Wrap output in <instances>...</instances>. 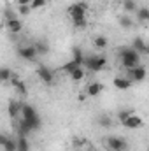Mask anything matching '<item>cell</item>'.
I'll use <instances>...</instances> for the list:
<instances>
[{"label": "cell", "mask_w": 149, "mask_h": 151, "mask_svg": "<svg viewBox=\"0 0 149 151\" xmlns=\"http://www.w3.org/2000/svg\"><path fill=\"white\" fill-rule=\"evenodd\" d=\"M119 56H121V63H123L125 69H133V67L140 65V55L132 47L123 46L119 49Z\"/></svg>", "instance_id": "cell-1"}, {"label": "cell", "mask_w": 149, "mask_h": 151, "mask_svg": "<svg viewBox=\"0 0 149 151\" xmlns=\"http://www.w3.org/2000/svg\"><path fill=\"white\" fill-rule=\"evenodd\" d=\"M19 114H21V119H23L32 130L40 128V118H39V114L35 113V109H34L32 106L21 104V106H19Z\"/></svg>", "instance_id": "cell-2"}, {"label": "cell", "mask_w": 149, "mask_h": 151, "mask_svg": "<svg viewBox=\"0 0 149 151\" xmlns=\"http://www.w3.org/2000/svg\"><path fill=\"white\" fill-rule=\"evenodd\" d=\"M84 65L91 72H100V70H104L107 67V58L105 56H100V55H93V56L84 58Z\"/></svg>", "instance_id": "cell-3"}, {"label": "cell", "mask_w": 149, "mask_h": 151, "mask_svg": "<svg viewBox=\"0 0 149 151\" xmlns=\"http://www.w3.org/2000/svg\"><path fill=\"white\" fill-rule=\"evenodd\" d=\"M126 79H130L132 83H140L146 79V67L137 65L133 69H126Z\"/></svg>", "instance_id": "cell-4"}, {"label": "cell", "mask_w": 149, "mask_h": 151, "mask_svg": "<svg viewBox=\"0 0 149 151\" xmlns=\"http://www.w3.org/2000/svg\"><path fill=\"white\" fill-rule=\"evenodd\" d=\"M107 148L111 151H126L128 150V142L123 137H109L107 139Z\"/></svg>", "instance_id": "cell-5"}, {"label": "cell", "mask_w": 149, "mask_h": 151, "mask_svg": "<svg viewBox=\"0 0 149 151\" xmlns=\"http://www.w3.org/2000/svg\"><path fill=\"white\" fill-rule=\"evenodd\" d=\"M121 125H123V127H126V128H133V130H135V128H140V127L144 125V121H142V118H140V116H137L135 113H132L126 119H125V121H123V123H121Z\"/></svg>", "instance_id": "cell-6"}, {"label": "cell", "mask_w": 149, "mask_h": 151, "mask_svg": "<svg viewBox=\"0 0 149 151\" xmlns=\"http://www.w3.org/2000/svg\"><path fill=\"white\" fill-rule=\"evenodd\" d=\"M37 76L40 77V81L46 83V84H53V81H54V74H53V70L47 69V67H44V65L37 67Z\"/></svg>", "instance_id": "cell-7"}, {"label": "cell", "mask_w": 149, "mask_h": 151, "mask_svg": "<svg viewBox=\"0 0 149 151\" xmlns=\"http://www.w3.org/2000/svg\"><path fill=\"white\" fill-rule=\"evenodd\" d=\"M18 55H19L23 60L32 62V60H35L37 51H35V47H34V46H21V47H18Z\"/></svg>", "instance_id": "cell-8"}, {"label": "cell", "mask_w": 149, "mask_h": 151, "mask_svg": "<svg viewBox=\"0 0 149 151\" xmlns=\"http://www.w3.org/2000/svg\"><path fill=\"white\" fill-rule=\"evenodd\" d=\"M88 9H90V7H88L86 2H75V4H72V5L67 9V12H69V16L72 18V16H77V14H86Z\"/></svg>", "instance_id": "cell-9"}, {"label": "cell", "mask_w": 149, "mask_h": 151, "mask_svg": "<svg viewBox=\"0 0 149 151\" xmlns=\"http://www.w3.org/2000/svg\"><path fill=\"white\" fill-rule=\"evenodd\" d=\"M132 49H135L139 55H148L149 53V47H148V44H146V40L140 39V37L133 39V42H132Z\"/></svg>", "instance_id": "cell-10"}, {"label": "cell", "mask_w": 149, "mask_h": 151, "mask_svg": "<svg viewBox=\"0 0 149 151\" xmlns=\"http://www.w3.org/2000/svg\"><path fill=\"white\" fill-rule=\"evenodd\" d=\"M7 30L11 34H19L23 30V23L19 19H16V18H9L7 19Z\"/></svg>", "instance_id": "cell-11"}, {"label": "cell", "mask_w": 149, "mask_h": 151, "mask_svg": "<svg viewBox=\"0 0 149 151\" xmlns=\"http://www.w3.org/2000/svg\"><path fill=\"white\" fill-rule=\"evenodd\" d=\"M114 86L117 88V90H130V86H132V81L130 79H126V77H114Z\"/></svg>", "instance_id": "cell-12"}, {"label": "cell", "mask_w": 149, "mask_h": 151, "mask_svg": "<svg viewBox=\"0 0 149 151\" xmlns=\"http://www.w3.org/2000/svg\"><path fill=\"white\" fill-rule=\"evenodd\" d=\"M102 90H104V86H102L100 83H91V84L86 88V95H90V97H97Z\"/></svg>", "instance_id": "cell-13"}, {"label": "cell", "mask_w": 149, "mask_h": 151, "mask_svg": "<svg viewBox=\"0 0 149 151\" xmlns=\"http://www.w3.org/2000/svg\"><path fill=\"white\" fill-rule=\"evenodd\" d=\"M72 23H74L75 28H84L88 25L86 21V14H77V16H72Z\"/></svg>", "instance_id": "cell-14"}, {"label": "cell", "mask_w": 149, "mask_h": 151, "mask_svg": "<svg viewBox=\"0 0 149 151\" xmlns=\"http://www.w3.org/2000/svg\"><path fill=\"white\" fill-rule=\"evenodd\" d=\"M93 46L97 49H105L109 46V40H107V37H104V35H98V37L93 39Z\"/></svg>", "instance_id": "cell-15"}, {"label": "cell", "mask_w": 149, "mask_h": 151, "mask_svg": "<svg viewBox=\"0 0 149 151\" xmlns=\"http://www.w3.org/2000/svg\"><path fill=\"white\" fill-rule=\"evenodd\" d=\"M34 47H35L37 55H47V53H49V46H47V42H44V40H37Z\"/></svg>", "instance_id": "cell-16"}, {"label": "cell", "mask_w": 149, "mask_h": 151, "mask_svg": "<svg viewBox=\"0 0 149 151\" xmlns=\"http://www.w3.org/2000/svg\"><path fill=\"white\" fill-rule=\"evenodd\" d=\"M135 12H137V19H139L140 23H146L149 19V9L148 7H140V9H137Z\"/></svg>", "instance_id": "cell-17"}, {"label": "cell", "mask_w": 149, "mask_h": 151, "mask_svg": "<svg viewBox=\"0 0 149 151\" xmlns=\"http://www.w3.org/2000/svg\"><path fill=\"white\" fill-rule=\"evenodd\" d=\"M123 9L126 12H135L139 7H137V2L135 0H123Z\"/></svg>", "instance_id": "cell-18"}, {"label": "cell", "mask_w": 149, "mask_h": 151, "mask_svg": "<svg viewBox=\"0 0 149 151\" xmlns=\"http://www.w3.org/2000/svg\"><path fill=\"white\" fill-rule=\"evenodd\" d=\"M16 148L18 151H28V141L25 135H19V139L16 141Z\"/></svg>", "instance_id": "cell-19"}, {"label": "cell", "mask_w": 149, "mask_h": 151, "mask_svg": "<svg viewBox=\"0 0 149 151\" xmlns=\"http://www.w3.org/2000/svg\"><path fill=\"white\" fill-rule=\"evenodd\" d=\"M74 62L79 67L84 65V55H82V51H81L79 47H74Z\"/></svg>", "instance_id": "cell-20"}, {"label": "cell", "mask_w": 149, "mask_h": 151, "mask_svg": "<svg viewBox=\"0 0 149 151\" xmlns=\"http://www.w3.org/2000/svg\"><path fill=\"white\" fill-rule=\"evenodd\" d=\"M69 74H70V79H72V81H81V79L84 77V70H82V67H77L72 72H69Z\"/></svg>", "instance_id": "cell-21"}, {"label": "cell", "mask_w": 149, "mask_h": 151, "mask_svg": "<svg viewBox=\"0 0 149 151\" xmlns=\"http://www.w3.org/2000/svg\"><path fill=\"white\" fill-rule=\"evenodd\" d=\"M19 106L21 104H18V102H9V114L12 116V118H18V114H19Z\"/></svg>", "instance_id": "cell-22"}, {"label": "cell", "mask_w": 149, "mask_h": 151, "mask_svg": "<svg viewBox=\"0 0 149 151\" xmlns=\"http://www.w3.org/2000/svg\"><path fill=\"white\" fill-rule=\"evenodd\" d=\"M12 74H14V72H12L11 69H5V67L0 69V81H11Z\"/></svg>", "instance_id": "cell-23"}, {"label": "cell", "mask_w": 149, "mask_h": 151, "mask_svg": "<svg viewBox=\"0 0 149 151\" xmlns=\"http://www.w3.org/2000/svg\"><path fill=\"white\" fill-rule=\"evenodd\" d=\"M119 25H121L123 28H132L133 21H132V18H128V16H121V18H119Z\"/></svg>", "instance_id": "cell-24"}, {"label": "cell", "mask_w": 149, "mask_h": 151, "mask_svg": "<svg viewBox=\"0 0 149 151\" xmlns=\"http://www.w3.org/2000/svg\"><path fill=\"white\" fill-rule=\"evenodd\" d=\"M2 148H4V151H18V148H16V141H12V139H7V142H5Z\"/></svg>", "instance_id": "cell-25"}, {"label": "cell", "mask_w": 149, "mask_h": 151, "mask_svg": "<svg viewBox=\"0 0 149 151\" xmlns=\"http://www.w3.org/2000/svg\"><path fill=\"white\" fill-rule=\"evenodd\" d=\"M46 5V0H32L30 2V9H40Z\"/></svg>", "instance_id": "cell-26"}, {"label": "cell", "mask_w": 149, "mask_h": 151, "mask_svg": "<svg viewBox=\"0 0 149 151\" xmlns=\"http://www.w3.org/2000/svg\"><path fill=\"white\" fill-rule=\"evenodd\" d=\"M98 123H100L102 127H105V128L112 125V121L109 119V118H107V116H100V118H98Z\"/></svg>", "instance_id": "cell-27"}, {"label": "cell", "mask_w": 149, "mask_h": 151, "mask_svg": "<svg viewBox=\"0 0 149 151\" xmlns=\"http://www.w3.org/2000/svg\"><path fill=\"white\" fill-rule=\"evenodd\" d=\"M77 67H79V65H77L74 60H72V62H69L67 65H63V70H65V72H72V70H74V69H77Z\"/></svg>", "instance_id": "cell-28"}, {"label": "cell", "mask_w": 149, "mask_h": 151, "mask_svg": "<svg viewBox=\"0 0 149 151\" xmlns=\"http://www.w3.org/2000/svg\"><path fill=\"white\" fill-rule=\"evenodd\" d=\"M18 11H19V14H23V16H28L32 9H30V5H19V7H18Z\"/></svg>", "instance_id": "cell-29"}, {"label": "cell", "mask_w": 149, "mask_h": 151, "mask_svg": "<svg viewBox=\"0 0 149 151\" xmlns=\"http://www.w3.org/2000/svg\"><path fill=\"white\" fill-rule=\"evenodd\" d=\"M132 113H133V111H119V114H117V118H119V121L123 123V121H125V119H126V118H128V116H130Z\"/></svg>", "instance_id": "cell-30"}, {"label": "cell", "mask_w": 149, "mask_h": 151, "mask_svg": "<svg viewBox=\"0 0 149 151\" xmlns=\"http://www.w3.org/2000/svg\"><path fill=\"white\" fill-rule=\"evenodd\" d=\"M7 139H9V137H7L5 134H0V146H4V144L7 142Z\"/></svg>", "instance_id": "cell-31"}, {"label": "cell", "mask_w": 149, "mask_h": 151, "mask_svg": "<svg viewBox=\"0 0 149 151\" xmlns=\"http://www.w3.org/2000/svg\"><path fill=\"white\" fill-rule=\"evenodd\" d=\"M32 0H18V5H30Z\"/></svg>", "instance_id": "cell-32"}]
</instances>
